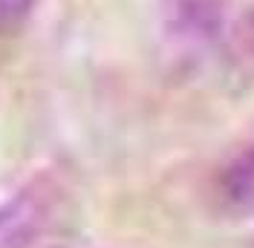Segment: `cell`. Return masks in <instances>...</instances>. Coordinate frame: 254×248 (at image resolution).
Listing matches in <instances>:
<instances>
[{"label":"cell","mask_w":254,"mask_h":248,"mask_svg":"<svg viewBox=\"0 0 254 248\" xmlns=\"http://www.w3.org/2000/svg\"><path fill=\"white\" fill-rule=\"evenodd\" d=\"M220 193L234 214L254 219V147L234 159L231 168L222 173Z\"/></svg>","instance_id":"7a4b0ae2"},{"label":"cell","mask_w":254,"mask_h":248,"mask_svg":"<svg viewBox=\"0 0 254 248\" xmlns=\"http://www.w3.org/2000/svg\"><path fill=\"white\" fill-rule=\"evenodd\" d=\"M84 225L72 182L44 171L0 202V248H75Z\"/></svg>","instance_id":"6da1fadb"},{"label":"cell","mask_w":254,"mask_h":248,"mask_svg":"<svg viewBox=\"0 0 254 248\" xmlns=\"http://www.w3.org/2000/svg\"><path fill=\"white\" fill-rule=\"evenodd\" d=\"M234 55H237L240 66L254 72V12L243 17L240 29L234 32Z\"/></svg>","instance_id":"3957f363"},{"label":"cell","mask_w":254,"mask_h":248,"mask_svg":"<svg viewBox=\"0 0 254 248\" xmlns=\"http://www.w3.org/2000/svg\"><path fill=\"white\" fill-rule=\"evenodd\" d=\"M35 3L38 0H0V35L15 32L29 17V12L35 9Z\"/></svg>","instance_id":"277c9868"}]
</instances>
